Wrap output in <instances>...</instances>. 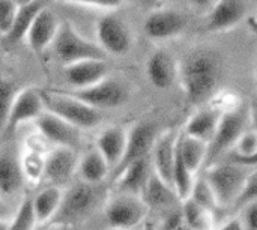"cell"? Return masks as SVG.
<instances>
[{"label": "cell", "instance_id": "obj_1", "mask_svg": "<svg viewBox=\"0 0 257 230\" xmlns=\"http://www.w3.org/2000/svg\"><path fill=\"white\" fill-rule=\"evenodd\" d=\"M221 59L215 51H191L181 63L179 80L190 104H200L209 99L221 80Z\"/></svg>", "mask_w": 257, "mask_h": 230}, {"label": "cell", "instance_id": "obj_2", "mask_svg": "<svg viewBox=\"0 0 257 230\" xmlns=\"http://www.w3.org/2000/svg\"><path fill=\"white\" fill-rule=\"evenodd\" d=\"M42 96L48 111L60 116L80 130H92L102 121V113L99 108L86 104L62 89L42 90Z\"/></svg>", "mask_w": 257, "mask_h": 230}, {"label": "cell", "instance_id": "obj_3", "mask_svg": "<svg viewBox=\"0 0 257 230\" xmlns=\"http://www.w3.org/2000/svg\"><path fill=\"white\" fill-rule=\"evenodd\" d=\"M96 187L98 185H90L83 181L68 187L65 190L62 205L50 224L71 227L84 221L99 202V191Z\"/></svg>", "mask_w": 257, "mask_h": 230}, {"label": "cell", "instance_id": "obj_4", "mask_svg": "<svg viewBox=\"0 0 257 230\" xmlns=\"http://www.w3.org/2000/svg\"><path fill=\"white\" fill-rule=\"evenodd\" d=\"M250 175V167L236 164L233 161H221L208 166L206 169V179L211 184L220 208H229L235 205L238 200L247 178Z\"/></svg>", "mask_w": 257, "mask_h": 230}, {"label": "cell", "instance_id": "obj_5", "mask_svg": "<svg viewBox=\"0 0 257 230\" xmlns=\"http://www.w3.org/2000/svg\"><path fill=\"white\" fill-rule=\"evenodd\" d=\"M149 206L142 196L114 191L104 206V217L111 230H134L148 215Z\"/></svg>", "mask_w": 257, "mask_h": 230}, {"label": "cell", "instance_id": "obj_6", "mask_svg": "<svg viewBox=\"0 0 257 230\" xmlns=\"http://www.w3.org/2000/svg\"><path fill=\"white\" fill-rule=\"evenodd\" d=\"M53 50L57 60L62 62L63 66L86 59H105L107 54L98 42H92L84 38L68 21L60 23V29L53 44Z\"/></svg>", "mask_w": 257, "mask_h": 230}, {"label": "cell", "instance_id": "obj_7", "mask_svg": "<svg viewBox=\"0 0 257 230\" xmlns=\"http://www.w3.org/2000/svg\"><path fill=\"white\" fill-rule=\"evenodd\" d=\"M248 121H251L250 111L242 105L223 111L217 133H215L212 142L209 143L208 161H206L208 166L217 163L220 157H223L224 154H227L233 149V146L236 145V142L242 136V133L245 130H248L247 128Z\"/></svg>", "mask_w": 257, "mask_h": 230}, {"label": "cell", "instance_id": "obj_8", "mask_svg": "<svg viewBox=\"0 0 257 230\" xmlns=\"http://www.w3.org/2000/svg\"><path fill=\"white\" fill-rule=\"evenodd\" d=\"M47 110L42 90L35 87L21 89L8 113V116L2 121V133L3 137H11L21 124L36 121Z\"/></svg>", "mask_w": 257, "mask_h": 230}, {"label": "cell", "instance_id": "obj_9", "mask_svg": "<svg viewBox=\"0 0 257 230\" xmlns=\"http://www.w3.org/2000/svg\"><path fill=\"white\" fill-rule=\"evenodd\" d=\"M69 95L84 101L86 104L95 108H114L122 105L126 101V89L114 78H104L102 81L83 87V89H62Z\"/></svg>", "mask_w": 257, "mask_h": 230}, {"label": "cell", "instance_id": "obj_10", "mask_svg": "<svg viewBox=\"0 0 257 230\" xmlns=\"http://www.w3.org/2000/svg\"><path fill=\"white\" fill-rule=\"evenodd\" d=\"M96 39L105 53L122 56L133 45V36L126 23L114 14L101 17L96 23Z\"/></svg>", "mask_w": 257, "mask_h": 230}, {"label": "cell", "instance_id": "obj_11", "mask_svg": "<svg viewBox=\"0 0 257 230\" xmlns=\"http://www.w3.org/2000/svg\"><path fill=\"white\" fill-rule=\"evenodd\" d=\"M35 128L50 143L56 146L77 149L81 143V131L60 116L45 110L36 121Z\"/></svg>", "mask_w": 257, "mask_h": 230}, {"label": "cell", "instance_id": "obj_12", "mask_svg": "<svg viewBox=\"0 0 257 230\" xmlns=\"http://www.w3.org/2000/svg\"><path fill=\"white\" fill-rule=\"evenodd\" d=\"M157 134H155V127L149 122H137L128 130V143H126V151L125 155L117 166V169L113 172V178L117 176L126 166L131 163L149 157L152 152V148L155 145Z\"/></svg>", "mask_w": 257, "mask_h": 230}, {"label": "cell", "instance_id": "obj_13", "mask_svg": "<svg viewBox=\"0 0 257 230\" xmlns=\"http://www.w3.org/2000/svg\"><path fill=\"white\" fill-rule=\"evenodd\" d=\"M143 27L151 39H172L185 32L187 18L175 9H157L146 17Z\"/></svg>", "mask_w": 257, "mask_h": 230}, {"label": "cell", "instance_id": "obj_14", "mask_svg": "<svg viewBox=\"0 0 257 230\" xmlns=\"http://www.w3.org/2000/svg\"><path fill=\"white\" fill-rule=\"evenodd\" d=\"M80 157L75 149L56 146L45 157V173L44 178L50 182V185H66L72 175L77 173Z\"/></svg>", "mask_w": 257, "mask_h": 230}, {"label": "cell", "instance_id": "obj_15", "mask_svg": "<svg viewBox=\"0 0 257 230\" xmlns=\"http://www.w3.org/2000/svg\"><path fill=\"white\" fill-rule=\"evenodd\" d=\"M63 75L71 89L93 86L108 77L105 59H86L63 66Z\"/></svg>", "mask_w": 257, "mask_h": 230}, {"label": "cell", "instance_id": "obj_16", "mask_svg": "<svg viewBox=\"0 0 257 230\" xmlns=\"http://www.w3.org/2000/svg\"><path fill=\"white\" fill-rule=\"evenodd\" d=\"M152 172H154V167H152L151 155L131 163L117 176L113 178L114 191L136 194V196L143 197L145 188L148 185V181Z\"/></svg>", "mask_w": 257, "mask_h": 230}, {"label": "cell", "instance_id": "obj_17", "mask_svg": "<svg viewBox=\"0 0 257 230\" xmlns=\"http://www.w3.org/2000/svg\"><path fill=\"white\" fill-rule=\"evenodd\" d=\"M178 136L175 131H166L157 137L151 152L154 170L173 187V170L178 152Z\"/></svg>", "mask_w": 257, "mask_h": 230}, {"label": "cell", "instance_id": "obj_18", "mask_svg": "<svg viewBox=\"0 0 257 230\" xmlns=\"http://www.w3.org/2000/svg\"><path fill=\"white\" fill-rule=\"evenodd\" d=\"M59 29L60 21L57 20V15L48 6L42 8L26 36L30 50L35 53H42L44 50H47L50 45L54 44Z\"/></svg>", "mask_w": 257, "mask_h": 230}, {"label": "cell", "instance_id": "obj_19", "mask_svg": "<svg viewBox=\"0 0 257 230\" xmlns=\"http://www.w3.org/2000/svg\"><path fill=\"white\" fill-rule=\"evenodd\" d=\"M247 14L244 0H217L208 11V29L211 32H227L236 27Z\"/></svg>", "mask_w": 257, "mask_h": 230}, {"label": "cell", "instance_id": "obj_20", "mask_svg": "<svg viewBox=\"0 0 257 230\" xmlns=\"http://www.w3.org/2000/svg\"><path fill=\"white\" fill-rule=\"evenodd\" d=\"M146 74L152 86L167 89L179 75V68L175 57L167 50H155L146 62Z\"/></svg>", "mask_w": 257, "mask_h": 230}, {"label": "cell", "instance_id": "obj_21", "mask_svg": "<svg viewBox=\"0 0 257 230\" xmlns=\"http://www.w3.org/2000/svg\"><path fill=\"white\" fill-rule=\"evenodd\" d=\"M128 143V130L123 127H108L99 133L96 137V148L108 161L111 172L120 164Z\"/></svg>", "mask_w": 257, "mask_h": 230}, {"label": "cell", "instance_id": "obj_22", "mask_svg": "<svg viewBox=\"0 0 257 230\" xmlns=\"http://www.w3.org/2000/svg\"><path fill=\"white\" fill-rule=\"evenodd\" d=\"M26 181L20 158L8 149L2 151L0 155V191L3 199L15 196Z\"/></svg>", "mask_w": 257, "mask_h": 230}, {"label": "cell", "instance_id": "obj_23", "mask_svg": "<svg viewBox=\"0 0 257 230\" xmlns=\"http://www.w3.org/2000/svg\"><path fill=\"white\" fill-rule=\"evenodd\" d=\"M221 114L223 111H220L218 108H202L187 121L184 133L209 145L217 133Z\"/></svg>", "mask_w": 257, "mask_h": 230}, {"label": "cell", "instance_id": "obj_24", "mask_svg": "<svg viewBox=\"0 0 257 230\" xmlns=\"http://www.w3.org/2000/svg\"><path fill=\"white\" fill-rule=\"evenodd\" d=\"M110 172L111 167L104 155L98 151V148L90 149L83 157H80L77 167V175L80 181L90 185H99L108 178Z\"/></svg>", "mask_w": 257, "mask_h": 230}, {"label": "cell", "instance_id": "obj_25", "mask_svg": "<svg viewBox=\"0 0 257 230\" xmlns=\"http://www.w3.org/2000/svg\"><path fill=\"white\" fill-rule=\"evenodd\" d=\"M65 190L59 185H48L44 190H41L35 197H32L33 202V211L36 215L38 226H47L57 214L62 199H63Z\"/></svg>", "mask_w": 257, "mask_h": 230}, {"label": "cell", "instance_id": "obj_26", "mask_svg": "<svg viewBox=\"0 0 257 230\" xmlns=\"http://www.w3.org/2000/svg\"><path fill=\"white\" fill-rule=\"evenodd\" d=\"M143 199L148 203L149 209H167L173 206L175 200L179 197L175 188L154 170L145 188Z\"/></svg>", "mask_w": 257, "mask_h": 230}, {"label": "cell", "instance_id": "obj_27", "mask_svg": "<svg viewBox=\"0 0 257 230\" xmlns=\"http://www.w3.org/2000/svg\"><path fill=\"white\" fill-rule=\"evenodd\" d=\"M208 151L209 145L206 142L191 137L184 131L178 136V152L194 175H197L199 170L206 164Z\"/></svg>", "mask_w": 257, "mask_h": 230}, {"label": "cell", "instance_id": "obj_28", "mask_svg": "<svg viewBox=\"0 0 257 230\" xmlns=\"http://www.w3.org/2000/svg\"><path fill=\"white\" fill-rule=\"evenodd\" d=\"M45 2L44 0H33L30 3H26V5H21L20 9H18V14H17V18H15V23L11 29V32L3 38L5 42H9V44H15L21 39H26L35 18L38 17V14L41 12L42 8H45Z\"/></svg>", "mask_w": 257, "mask_h": 230}, {"label": "cell", "instance_id": "obj_29", "mask_svg": "<svg viewBox=\"0 0 257 230\" xmlns=\"http://www.w3.org/2000/svg\"><path fill=\"white\" fill-rule=\"evenodd\" d=\"M181 212L185 223L193 230H215L214 212L199 205L193 199L188 197L181 202Z\"/></svg>", "mask_w": 257, "mask_h": 230}, {"label": "cell", "instance_id": "obj_30", "mask_svg": "<svg viewBox=\"0 0 257 230\" xmlns=\"http://www.w3.org/2000/svg\"><path fill=\"white\" fill-rule=\"evenodd\" d=\"M38 226L32 197H24L11 220L2 221V230H35Z\"/></svg>", "mask_w": 257, "mask_h": 230}, {"label": "cell", "instance_id": "obj_31", "mask_svg": "<svg viewBox=\"0 0 257 230\" xmlns=\"http://www.w3.org/2000/svg\"><path fill=\"white\" fill-rule=\"evenodd\" d=\"M45 157H47V154H42L38 149H33L29 146L24 149V152L20 157V163H21V169H23L26 181L39 182V179L44 178Z\"/></svg>", "mask_w": 257, "mask_h": 230}, {"label": "cell", "instance_id": "obj_32", "mask_svg": "<svg viewBox=\"0 0 257 230\" xmlns=\"http://www.w3.org/2000/svg\"><path fill=\"white\" fill-rule=\"evenodd\" d=\"M196 178L197 175H194L190 170V167L185 164L179 152H176V163H175V170H173V188L181 202L191 196Z\"/></svg>", "mask_w": 257, "mask_h": 230}, {"label": "cell", "instance_id": "obj_33", "mask_svg": "<svg viewBox=\"0 0 257 230\" xmlns=\"http://www.w3.org/2000/svg\"><path fill=\"white\" fill-rule=\"evenodd\" d=\"M190 199H193L199 205L205 206L206 209L212 211L214 214H215V211L221 209L220 205H218L217 196H215V193H214V190H212V187L208 182V179H206L205 175L196 178V182L193 185V191H191Z\"/></svg>", "mask_w": 257, "mask_h": 230}, {"label": "cell", "instance_id": "obj_34", "mask_svg": "<svg viewBox=\"0 0 257 230\" xmlns=\"http://www.w3.org/2000/svg\"><path fill=\"white\" fill-rule=\"evenodd\" d=\"M257 152V131L253 130H245L242 133V136L238 139L236 145L233 146V149L229 152V155H233V157H241V158H245V157H251L253 154Z\"/></svg>", "mask_w": 257, "mask_h": 230}, {"label": "cell", "instance_id": "obj_35", "mask_svg": "<svg viewBox=\"0 0 257 230\" xmlns=\"http://www.w3.org/2000/svg\"><path fill=\"white\" fill-rule=\"evenodd\" d=\"M18 9H20V5H17L14 0H0V33H2V38H5L14 23H15V18H17V14H18Z\"/></svg>", "mask_w": 257, "mask_h": 230}, {"label": "cell", "instance_id": "obj_36", "mask_svg": "<svg viewBox=\"0 0 257 230\" xmlns=\"http://www.w3.org/2000/svg\"><path fill=\"white\" fill-rule=\"evenodd\" d=\"M257 200V169L250 172L248 178H247V182L238 197V200L235 202L233 208L235 209H242L247 203Z\"/></svg>", "mask_w": 257, "mask_h": 230}, {"label": "cell", "instance_id": "obj_37", "mask_svg": "<svg viewBox=\"0 0 257 230\" xmlns=\"http://www.w3.org/2000/svg\"><path fill=\"white\" fill-rule=\"evenodd\" d=\"M18 89L14 80H9L8 77L2 78V121L8 116L17 95H18Z\"/></svg>", "mask_w": 257, "mask_h": 230}, {"label": "cell", "instance_id": "obj_38", "mask_svg": "<svg viewBox=\"0 0 257 230\" xmlns=\"http://www.w3.org/2000/svg\"><path fill=\"white\" fill-rule=\"evenodd\" d=\"M158 230H193V229L185 223V220H184V217H182V212H181V211H175V212L169 214V215L163 220V223H161V226L158 227Z\"/></svg>", "mask_w": 257, "mask_h": 230}, {"label": "cell", "instance_id": "obj_39", "mask_svg": "<svg viewBox=\"0 0 257 230\" xmlns=\"http://www.w3.org/2000/svg\"><path fill=\"white\" fill-rule=\"evenodd\" d=\"M63 2H69L74 5H80V6H87V8H99V9H116L119 8L125 0H63Z\"/></svg>", "mask_w": 257, "mask_h": 230}, {"label": "cell", "instance_id": "obj_40", "mask_svg": "<svg viewBox=\"0 0 257 230\" xmlns=\"http://www.w3.org/2000/svg\"><path fill=\"white\" fill-rule=\"evenodd\" d=\"M242 212V221L245 224V230H257V200L247 203Z\"/></svg>", "mask_w": 257, "mask_h": 230}, {"label": "cell", "instance_id": "obj_41", "mask_svg": "<svg viewBox=\"0 0 257 230\" xmlns=\"http://www.w3.org/2000/svg\"><path fill=\"white\" fill-rule=\"evenodd\" d=\"M215 230H245V224H244L241 217H233V218L226 220L220 227H217Z\"/></svg>", "mask_w": 257, "mask_h": 230}, {"label": "cell", "instance_id": "obj_42", "mask_svg": "<svg viewBox=\"0 0 257 230\" xmlns=\"http://www.w3.org/2000/svg\"><path fill=\"white\" fill-rule=\"evenodd\" d=\"M227 160H229V161H233V163H236V164H241V166L250 167V169H257V152L256 154H253L251 157H245V158L229 155V158H227Z\"/></svg>", "mask_w": 257, "mask_h": 230}, {"label": "cell", "instance_id": "obj_43", "mask_svg": "<svg viewBox=\"0 0 257 230\" xmlns=\"http://www.w3.org/2000/svg\"><path fill=\"white\" fill-rule=\"evenodd\" d=\"M215 2L217 0H190V3L200 11H209L215 5Z\"/></svg>", "mask_w": 257, "mask_h": 230}, {"label": "cell", "instance_id": "obj_44", "mask_svg": "<svg viewBox=\"0 0 257 230\" xmlns=\"http://www.w3.org/2000/svg\"><path fill=\"white\" fill-rule=\"evenodd\" d=\"M250 116H251V124H253L254 130H256V131H257V102H256V104H254L253 110L250 111Z\"/></svg>", "mask_w": 257, "mask_h": 230}, {"label": "cell", "instance_id": "obj_45", "mask_svg": "<svg viewBox=\"0 0 257 230\" xmlns=\"http://www.w3.org/2000/svg\"><path fill=\"white\" fill-rule=\"evenodd\" d=\"M248 26H250V29H251V32H254L257 35V20L256 18H248Z\"/></svg>", "mask_w": 257, "mask_h": 230}, {"label": "cell", "instance_id": "obj_46", "mask_svg": "<svg viewBox=\"0 0 257 230\" xmlns=\"http://www.w3.org/2000/svg\"><path fill=\"white\" fill-rule=\"evenodd\" d=\"M68 227H63V226H53V224H48L47 229L44 230H66Z\"/></svg>", "mask_w": 257, "mask_h": 230}, {"label": "cell", "instance_id": "obj_47", "mask_svg": "<svg viewBox=\"0 0 257 230\" xmlns=\"http://www.w3.org/2000/svg\"><path fill=\"white\" fill-rule=\"evenodd\" d=\"M143 230H158V229H157L152 223H146V224H145V227H143Z\"/></svg>", "mask_w": 257, "mask_h": 230}, {"label": "cell", "instance_id": "obj_48", "mask_svg": "<svg viewBox=\"0 0 257 230\" xmlns=\"http://www.w3.org/2000/svg\"><path fill=\"white\" fill-rule=\"evenodd\" d=\"M14 2H15L17 5H20V6H21V5H26V3H30V2H33V0H14Z\"/></svg>", "mask_w": 257, "mask_h": 230}, {"label": "cell", "instance_id": "obj_49", "mask_svg": "<svg viewBox=\"0 0 257 230\" xmlns=\"http://www.w3.org/2000/svg\"><path fill=\"white\" fill-rule=\"evenodd\" d=\"M256 80H257V63H256Z\"/></svg>", "mask_w": 257, "mask_h": 230}, {"label": "cell", "instance_id": "obj_50", "mask_svg": "<svg viewBox=\"0 0 257 230\" xmlns=\"http://www.w3.org/2000/svg\"><path fill=\"white\" fill-rule=\"evenodd\" d=\"M256 20H257V17H256Z\"/></svg>", "mask_w": 257, "mask_h": 230}, {"label": "cell", "instance_id": "obj_51", "mask_svg": "<svg viewBox=\"0 0 257 230\" xmlns=\"http://www.w3.org/2000/svg\"><path fill=\"white\" fill-rule=\"evenodd\" d=\"M169 2H170V0H169Z\"/></svg>", "mask_w": 257, "mask_h": 230}]
</instances>
